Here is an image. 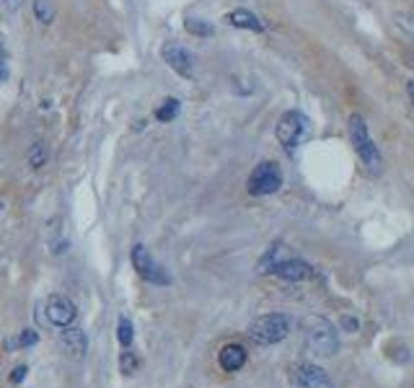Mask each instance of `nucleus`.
<instances>
[{
  "label": "nucleus",
  "mask_w": 414,
  "mask_h": 388,
  "mask_svg": "<svg viewBox=\"0 0 414 388\" xmlns=\"http://www.w3.org/2000/svg\"><path fill=\"white\" fill-rule=\"evenodd\" d=\"M280 186H282V171H280V166L275 161L259 163L254 171H251V176H249V182H246V189H249L251 197L275 194Z\"/></svg>",
  "instance_id": "39448f33"
},
{
  "label": "nucleus",
  "mask_w": 414,
  "mask_h": 388,
  "mask_svg": "<svg viewBox=\"0 0 414 388\" xmlns=\"http://www.w3.org/2000/svg\"><path fill=\"white\" fill-rule=\"evenodd\" d=\"M290 386L293 388H334L327 370L313 363H298L290 367Z\"/></svg>",
  "instance_id": "0eeeda50"
},
{
  "label": "nucleus",
  "mask_w": 414,
  "mask_h": 388,
  "mask_svg": "<svg viewBox=\"0 0 414 388\" xmlns=\"http://www.w3.org/2000/svg\"><path fill=\"white\" fill-rule=\"evenodd\" d=\"M306 345L316 357H331L340 352V334L334 323L327 319H308L306 321Z\"/></svg>",
  "instance_id": "f257e3e1"
},
{
  "label": "nucleus",
  "mask_w": 414,
  "mask_h": 388,
  "mask_svg": "<svg viewBox=\"0 0 414 388\" xmlns=\"http://www.w3.org/2000/svg\"><path fill=\"white\" fill-rule=\"evenodd\" d=\"M8 78V63H6V54H3V50H0V83Z\"/></svg>",
  "instance_id": "393cba45"
},
{
  "label": "nucleus",
  "mask_w": 414,
  "mask_h": 388,
  "mask_svg": "<svg viewBox=\"0 0 414 388\" xmlns=\"http://www.w3.org/2000/svg\"><path fill=\"white\" fill-rule=\"evenodd\" d=\"M163 63H169V67L174 73H179L184 78H192V54L181 47L179 42H166L163 44Z\"/></svg>",
  "instance_id": "1a4fd4ad"
},
{
  "label": "nucleus",
  "mask_w": 414,
  "mask_h": 388,
  "mask_svg": "<svg viewBox=\"0 0 414 388\" xmlns=\"http://www.w3.org/2000/svg\"><path fill=\"white\" fill-rule=\"evenodd\" d=\"M176 114H179V101H176V98H166V101L156 109V119H158V122H171Z\"/></svg>",
  "instance_id": "aec40b11"
},
{
  "label": "nucleus",
  "mask_w": 414,
  "mask_h": 388,
  "mask_svg": "<svg viewBox=\"0 0 414 388\" xmlns=\"http://www.w3.org/2000/svg\"><path fill=\"white\" fill-rule=\"evenodd\" d=\"M44 311H47V321L52 323V326H60V329L70 326V323L75 321V316H78V311H75V303L70 301V298L60 295V292H54V295H50V298H47Z\"/></svg>",
  "instance_id": "6e6552de"
},
{
  "label": "nucleus",
  "mask_w": 414,
  "mask_h": 388,
  "mask_svg": "<svg viewBox=\"0 0 414 388\" xmlns=\"http://www.w3.org/2000/svg\"><path fill=\"white\" fill-rule=\"evenodd\" d=\"M272 274H277V277H282L287 282H300L311 277V264H306L303 259H280L272 267Z\"/></svg>",
  "instance_id": "9d476101"
},
{
  "label": "nucleus",
  "mask_w": 414,
  "mask_h": 388,
  "mask_svg": "<svg viewBox=\"0 0 414 388\" xmlns=\"http://www.w3.org/2000/svg\"><path fill=\"white\" fill-rule=\"evenodd\" d=\"M184 26H187V32H189L192 36H213L215 34L213 23L202 21V19H187Z\"/></svg>",
  "instance_id": "a211bd4d"
},
{
  "label": "nucleus",
  "mask_w": 414,
  "mask_h": 388,
  "mask_svg": "<svg viewBox=\"0 0 414 388\" xmlns=\"http://www.w3.org/2000/svg\"><path fill=\"white\" fill-rule=\"evenodd\" d=\"M23 378H26V365H19V367H16V370L11 373V383H13V386H19Z\"/></svg>",
  "instance_id": "b1692460"
},
{
  "label": "nucleus",
  "mask_w": 414,
  "mask_h": 388,
  "mask_svg": "<svg viewBox=\"0 0 414 388\" xmlns=\"http://www.w3.org/2000/svg\"><path fill=\"white\" fill-rule=\"evenodd\" d=\"M225 21L236 26V29H249V32H265V23L256 19L251 11H246V8H236L225 16Z\"/></svg>",
  "instance_id": "ddd939ff"
},
{
  "label": "nucleus",
  "mask_w": 414,
  "mask_h": 388,
  "mask_svg": "<svg viewBox=\"0 0 414 388\" xmlns=\"http://www.w3.org/2000/svg\"><path fill=\"white\" fill-rule=\"evenodd\" d=\"M308 129H311V125H308L306 114H300V111H285L282 117L277 119L275 135L287 151H293V148H298V145L308 138Z\"/></svg>",
  "instance_id": "20e7f679"
},
{
  "label": "nucleus",
  "mask_w": 414,
  "mask_h": 388,
  "mask_svg": "<svg viewBox=\"0 0 414 388\" xmlns=\"http://www.w3.org/2000/svg\"><path fill=\"white\" fill-rule=\"evenodd\" d=\"M399 26H402L404 32H406L414 39V19H412V16H399Z\"/></svg>",
  "instance_id": "4be33fe9"
},
{
  "label": "nucleus",
  "mask_w": 414,
  "mask_h": 388,
  "mask_svg": "<svg viewBox=\"0 0 414 388\" xmlns=\"http://www.w3.org/2000/svg\"><path fill=\"white\" fill-rule=\"evenodd\" d=\"M132 336H135V329H132V321H130L127 313H122L117 321V342L125 349H127L130 345H132Z\"/></svg>",
  "instance_id": "2eb2a0df"
},
{
  "label": "nucleus",
  "mask_w": 414,
  "mask_h": 388,
  "mask_svg": "<svg viewBox=\"0 0 414 388\" xmlns=\"http://www.w3.org/2000/svg\"><path fill=\"white\" fill-rule=\"evenodd\" d=\"M60 342H63V349L68 355L73 357H83L85 349H88V339H85V332L81 329H70V326H65L63 336H60Z\"/></svg>",
  "instance_id": "f8f14e48"
},
{
  "label": "nucleus",
  "mask_w": 414,
  "mask_h": 388,
  "mask_svg": "<svg viewBox=\"0 0 414 388\" xmlns=\"http://www.w3.org/2000/svg\"><path fill=\"white\" fill-rule=\"evenodd\" d=\"M3 3H6L8 8H21L23 6V0H3Z\"/></svg>",
  "instance_id": "a878e982"
},
{
  "label": "nucleus",
  "mask_w": 414,
  "mask_h": 388,
  "mask_svg": "<svg viewBox=\"0 0 414 388\" xmlns=\"http://www.w3.org/2000/svg\"><path fill=\"white\" fill-rule=\"evenodd\" d=\"M34 16H37V21H42L47 26L54 21V6L50 0H34Z\"/></svg>",
  "instance_id": "dca6fc26"
},
{
  "label": "nucleus",
  "mask_w": 414,
  "mask_h": 388,
  "mask_svg": "<svg viewBox=\"0 0 414 388\" xmlns=\"http://www.w3.org/2000/svg\"><path fill=\"white\" fill-rule=\"evenodd\" d=\"M342 326H344L347 332H352V334H355V332L360 329V321H358V319H352V316H342Z\"/></svg>",
  "instance_id": "5701e85b"
},
{
  "label": "nucleus",
  "mask_w": 414,
  "mask_h": 388,
  "mask_svg": "<svg viewBox=\"0 0 414 388\" xmlns=\"http://www.w3.org/2000/svg\"><path fill=\"white\" fill-rule=\"evenodd\" d=\"M119 367H122V373L125 376H135L138 373V367H140V360L135 352H130V349H125L122 355H119Z\"/></svg>",
  "instance_id": "412c9836"
},
{
  "label": "nucleus",
  "mask_w": 414,
  "mask_h": 388,
  "mask_svg": "<svg viewBox=\"0 0 414 388\" xmlns=\"http://www.w3.org/2000/svg\"><path fill=\"white\" fill-rule=\"evenodd\" d=\"M282 251H285V246H282V244H275V246L267 251L265 257L259 259V264H256V272H262V274L272 272V267H275L277 261L282 259Z\"/></svg>",
  "instance_id": "4468645a"
},
{
  "label": "nucleus",
  "mask_w": 414,
  "mask_h": 388,
  "mask_svg": "<svg viewBox=\"0 0 414 388\" xmlns=\"http://www.w3.org/2000/svg\"><path fill=\"white\" fill-rule=\"evenodd\" d=\"M287 334H290V319L282 316V313H267V316H259V319L249 326V336L262 347L277 345V342H282Z\"/></svg>",
  "instance_id": "7ed1b4c3"
},
{
  "label": "nucleus",
  "mask_w": 414,
  "mask_h": 388,
  "mask_svg": "<svg viewBox=\"0 0 414 388\" xmlns=\"http://www.w3.org/2000/svg\"><path fill=\"white\" fill-rule=\"evenodd\" d=\"M347 132H350L352 148L360 155V161L365 163V169L368 171H378L381 169V153H378L375 142H373L365 117L362 114H352L350 122H347Z\"/></svg>",
  "instance_id": "f03ea898"
},
{
  "label": "nucleus",
  "mask_w": 414,
  "mask_h": 388,
  "mask_svg": "<svg viewBox=\"0 0 414 388\" xmlns=\"http://www.w3.org/2000/svg\"><path fill=\"white\" fill-rule=\"evenodd\" d=\"M218 363L225 373H236L246 365V349L241 345H225L218 355Z\"/></svg>",
  "instance_id": "9b49d317"
},
{
  "label": "nucleus",
  "mask_w": 414,
  "mask_h": 388,
  "mask_svg": "<svg viewBox=\"0 0 414 388\" xmlns=\"http://www.w3.org/2000/svg\"><path fill=\"white\" fill-rule=\"evenodd\" d=\"M132 267H135V272L145 282H153V285H169L171 282L169 272L153 261V257H150L148 248L143 246V244H138V246L132 248Z\"/></svg>",
  "instance_id": "423d86ee"
},
{
  "label": "nucleus",
  "mask_w": 414,
  "mask_h": 388,
  "mask_svg": "<svg viewBox=\"0 0 414 388\" xmlns=\"http://www.w3.org/2000/svg\"><path fill=\"white\" fill-rule=\"evenodd\" d=\"M26 161H29L32 169H42L44 163H47V145L44 142H34L32 148H29V153H26Z\"/></svg>",
  "instance_id": "f3484780"
},
{
  "label": "nucleus",
  "mask_w": 414,
  "mask_h": 388,
  "mask_svg": "<svg viewBox=\"0 0 414 388\" xmlns=\"http://www.w3.org/2000/svg\"><path fill=\"white\" fill-rule=\"evenodd\" d=\"M406 94H409V101L414 104V80H409V83H406Z\"/></svg>",
  "instance_id": "bb28decb"
},
{
  "label": "nucleus",
  "mask_w": 414,
  "mask_h": 388,
  "mask_svg": "<svg viewBox=\"0 0 414 388\" xmlns=\"http://www.w3.org/2000/svg\"><path fill=\"white\" fill-rule=\"evenodd\" d=\"M39 342V334L34 332V329H23L21 334L16 336V339H8L6 345L11 347V349H21V347H32V345H37Z\"/></svg>",
  "instance_id": "6ab92c4d"
}]
</instances>
